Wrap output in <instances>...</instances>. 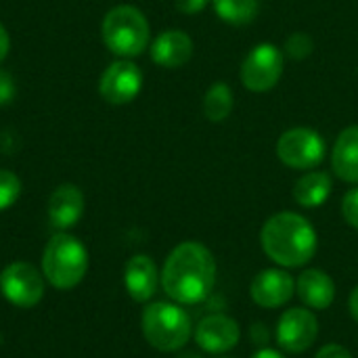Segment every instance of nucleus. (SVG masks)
I'll return each mask as SVG.
<instances>
[{
    "instance_id": "obj_1",
    "label": "nucleus",
    "mask_w": 358,
    "mask_h": 358,
    "mask_svg": "<svg viewBox=\"0 0 358 358\" xmlns=\"http://www.w3.org/2000/svg\"><path fill=\"white\" fill-rule=\"evenodd\" d=\"M159 279L176 304H201L216 285L214 254L199 241H182L168 254Z\"/></svg>"
},
{
    "instance_id": "obj_2",
    "label": "nucleus",
    "mask_w": 358,
    "mask_h": 358,
    "mask_svg": "<svg viewBox=\"0 0 358 358\" xmlns=\"http://www.w3.org/2000/svg\"><path fill=\"white\" fill-rule=\"evenodd\" d=\"M260 243L275 264L283 268H300L315 258L319 237L306 216L298 212H277L264 222Z\"/></svg>"
},
{
    "instance_id": "obj_3",
    "label": "nucleus",
    "mask_w": 358,
    "mask_h": 358,
    "mask_svg": "<svg viewBox=\"0 0 358 358\" xmlns=\"http://www.w3.org/2000/svg\"><path fill=\"white\" fill-rule=\"evenodd\" d=\"M105 46L120 59H134L143 55L151 42V27L145 13L132 4H117L101 25Z\"/></svg>"
},
{
    "instance_id": "obj_4",
    "label": "nucleus",
    "mask_w": 358,
    "mask_h": 358,
    "mask_svg": "<svg viewBox=\"0 0 358 358\" xmlns=\"http://www.w3.org/2000/svg\"><path fill=\"white\" fill-rule=\"evenodd\" d=\"M88 271V252L80 239L59 231L55 233L42 254V275L57 289H71L82 283Z\"/></svg>"
},
{
    "instance_id": "obj_5",
    "label": "nucleus",
    "mask_w": 358,
    "mask_h": 358,
    "mask_svg": "<svg viewBox=\"0 0 358 358\" xmlns=\"http://www.w3.org/2000/svg\"><path fill=\"white\" fill-rule=\"evenodd\" d=\"M141 329L145 340L159 352H176L193 336V323L187 310L176 302H153L143 310Z\"/></svg>"
},
{
    "instance_id": "obj_6",
    "label": "nucleus",
    "mask_w": 358,
    "mask_h": 358,
    "mask_svg": "<svg viewBox=\"0 0 358 358\" xmlns=\"http://www.w3.org/2000/svg\"><path fill=\"white\" fill-rule=\"evenodd\" d=\"M327 153L325 138L315 130L306 126L289 128L285 130L277 141V157L283 166L300 172L315 170L323 164Z\"/></svg>"
},
{
    "instance_id": "obj_7",
    "label": "nucleus",
    "mask_w": 358,
    "mask_h": 358,
    "mask_svg": "<svg viewBox=\"0 0 358 358\" xmlns=\"http://www.w3.org/2000/svg\"><path fill=\"white\" fill-rule=\"evenodd\" d=\"M283 69H285L283 50L271 42H262L256 44L245 55L239 67V78L250 92H268L279 84Z\"/></svg>"
},
{
    "instance_id": "obj_8",
    "label": "nucleus",
    "mask_w": 358,
    "mask_h": 358,
    "mask_svg": "<svg viewBox=\"0 0 358 358\" xmlns=\"http://www.w3.org/2000/svg\"><path fill=\"white\" fill-rule=\"evenodd\" d=\"M44 275L29 262H10L0 273V292L17 308H31L44 298Z\"/></svg>"
},
{
    "instance_id": "obj_9",
    "label": "nucleus",
    "mask_w": 358,
    "mask_h": 358,
    "mask_svg": "<svg viewBox=\"0 0 358 358\" xmlns=\"http://www.w3.org/2000/svg\"><path fill=\"white\" fill-rule=\"evenodd\" d=\"M275 338L281 350L289 355H302L317 342L319 321L308 308H287L277 321Z\"/></svg>"
},
{
    "instance_id": "obj_10",
    "label": "nucleus",
    "mask_w": 358,
    "mask_h": 358,
    "mask_svg": "<svg viewBox=\"0 0 358 358\" xmlns=\"http://www.w3.org/2000/svg\"><path fill=\"white\" fill-rule=\"evenodd\" d=\"M143 88V71L132 59L113 61L99 80V92L109 105L132 103Z\"/></svg>"
},
{
    "instance_id": "obj_11",
    "label": "nucleus",
    "mask_w": 358,
    "mask_h": 358,
    "mask_svg": "<svg viewBox=\"0 0 358 358\" xmlns=\"http://www.w3.org/2000/svg\"><path fill=\"white\" fill-rule=\"evenodd\" d=\"M193 338L203 352L224 355L239 344L241 329L233 317L222 315V313H214V315H208L199 321V325L193 329Z\"/></svg>"
},
{
    "instance_id": "obj_12",
    "label": "nucleus",
    "mask_w": 358,
    "mask_h": 358,
    "mask_svg": "<svg viewBox=\"0 0 358 358\" xmlns=\"http://www.w3.org/2000/svg\"><path fill=\"white\" fill-rule=\"evenodd\" d=\"M296 294L294 277L283 268H266L258 273L250 285L252 302L260 308H281Z\"/></svg>"
},
{
    "instance_id": "obj_13",
    "label": "nucleus",
    "mask_w": 358,
    "mask_h": 358,
    "mask_svg": "<svg viewBox=\"0 0 358 358\" xmlns=\"http://www.w3.org/2000/svg\"><path fill=\"white\" fill-rule=\"evenodd\" d=\"M193 48L191 36L182 29H166L149 46L153 63L164 69H178L187 65L193 57Z\"/></svg>"
},
{
    "instance_id": "obj_14",
    "label": "nucleus",
    "mask_w": 358,
    "mask_h": 358,
    "mask_svg": "<svg viewBox=\"0 0 358 358\" xmlns=\"http://www.w3.org/2000/svg\"><path fill=\"white\" fill-rule=\"evenodd\" d=\"M159 283H162V279H159L157 266H155V262H153L151 256L136 254V256H132L126 262V268H124V285H126L128 296L134 302H141V304L143 302H149L155 296Z\"/></svg>"
},
{
    "instance_id": "obj_15",
    "label": "nucleus",
    "mask_w": 358,
    "mask_h": 358,
    "mask_svg": "<svg viewBox=\"0 0 358 358\" xmlns=\"http://www.w3.org/2000/svg\"><path fill=\"white\" fill-rule=\"evenodd\" d=\"M84 214V193L71 185H59L48 199V220L57 231H67L80 222Z\"/></svg>"
},
{
    "instance_id": "obj_16",
    "label": "nucleus",
    "mask_w": 358,
    "mask_h": 358,
    "mask_svg": "<svg viewBox=\"0 0 358 358\" xmlns=\"http://www.w3.org/2000/svg\"><path fill=\"white\" fill-rule=\"evenodd\" d=\"M296 294L310 310H325L336 300V283L325 271L308 268L298 277Z\"/></svg>"
},
{
    "instance_id": "obj_17",
    "label": "nucleus",
    "mask_w": 358,
    "mask_h": 358,
    "mask_svg": "<svg viewBox=\"0 0 358 358\" xmlns=\"http://www.w3.org/2000/svg\"><path fill=\"white\" fill-rule=\"evenodd\" d=\"M331 170L340 180L358 185V124L338 134L331 149Z\"/></svg>"
},
{
    "instance_id": "obj_18",
    "label": "nucleus",
    "mask_w": 358,
    "mask_h": 358,
    "mask_svg": "<svg viewBox=\"0 0 358 358\" xmlns=\"http://www.w3.org/2000/svg\"><path fill=\"white\" fill-rule=\"evenodd\" d=\"M334 191V180L323 170H308L304 172L294 185V199L300 208L315 210L321 208Z\"/></svg>"
},
{
    "instance_id": "obj_19",
    "label": "nucleus",
    "mask_w": 358,
    "mask_h": 358,
    "mask_svg": "<svg viewBox=\"0 0 358 358\" xmlns=\"http://www.w3.org/2000/svg\"><path fill=\"white\" fill-rule=\"evenodd\" d=\"M235 107L233 88L227 82H214L203 94V115L212 124H220L229 120Z\"/></svg>"
},
{
    "instance_id": "obj_20",
    "label": "nucleus",
    "mask_w": 358,
    "mask_h": 358,
    "mask_svg": "<svg viewBox=\"0 0 358 358\" xmlns=\"http://www.w3.org/2000/svg\"><path fill=\"white\" fill-rule=\"evenodd\" d=\"M220 21L229 25H250L260 10L258 0H212Z\"/></svg>"
},
{
    "instance_id": "obj_21",
    "label": "nucleus",
    "mask_w": 358,
    "mask_h": 358,
    "mask_svg": "<svg viewBox=\"0 0 358 358\" xmlns=\"http://www.w3.org/2000/svg\"><path fill=\"white\" fill-rule=\"evenodd\" d=\"M313 50H315V40L306 31H294L292 36H287L285 46H283V55L294 61L308 59L313 55Z\"/></svg>"
},
{
    "instance_id": "obj_22",
    "label": "nucleus",
    "mask_w": 358,
    "mask_h": 358,
    "mask_svg": "<svg viewBox=\"0 0 358 358\" xmlns=\"http://www.w3.org/2000/svg\"><path fill=\"white\" fill-rule=\"evenodd\" d=\"M21 195V180L15 172L0 168V212L17 203Z\"/></svg>"
},
{
    "instance_id": "obj_23",
    "label": "nucleus",
    "mask_w": 358,
    "mask_h": 358,
    "mask_svg": "<svg viewBox=\"0 0 358 358\" xmlns=\"http://www.w3.org/2000/svg\"><path fill=\"white\" fill-rule=\"evenodd\" d=\"M342 218L348 227L358 231V187L350 189L342 199Z\"/></svg>"
},
{
    "instance_id": "obj_24",
    "label": "nucleus",
    "mask_w": 358,
    "mask_h": 358,
    "mask_svg": "<svg viewBox=\"0 0 358 358\" xmlns=\"http://www.w3.org/2000/svg\"><path fill=\"white\" fill-rule=\"evenodd\" d=\"M15 80L6 69H0V105H8L15 96Z\"/></svg>"
},
{
    "instance_id": "obj_25",
    "label": "nucleus",
    "mask_w": 358,
    "mask_h": 358,
    "mask_svg": "<svg viewBox=\"0 0 358 358\" xmlns=\"http://www.w3.org/2000/svg\"><path fill=\"white\" fill-rule=\"evenodd\" d=\"M315 358H352L350 355V350L348 348H344V346H340V344H325Z\"/></svg>"
},
{
    "instance_id": "obj_26",
    "label": "nucleus",
    "mask_w": 358,
    "mask_h": 358,
    "mask_svg": "<svg viewBox=\"0 0 358 358\" xmlns=\"http://www.w3.org/2000/svg\"><path fill=\"white\" fill-rule=\"evenodd\" d=\"M176 2V8L180 10V13H185V15H197V13H201L206 6H208V2H212V0H174Z\"/></svg>"
},
{
    "instance_id": "obj_27",
    "label": "nucleus",
    "mask_w": 358,
    "mask_h": 358,
    "mask_svg": "<svg viewBox=\"0 0 358 358\" xmlns=\"http://www.w3.org/2000/svg\"><path fill=\"white\" fill-rule=\"evenodd\" d=\"M8 50H10V36H8V31H6V27L0 23V63L6 59V55H8Z\"/></svg>"
},
{
    "instance_id": "obj_28",
    "label": "nucleus",
    "mask_w": 358,
    "mask_h": 358,
    "mask_svg": "<svg viewBox=\"0 0 358 358\" xmlns=\"http://www.w3.org/2000/svg\"><path fill=\"white\" fill-rule=\"evenodd\" d=\"M252 338L258 340V344H266V340H268L266 327H264L262 323H256V325L252 327Z\"/></svg>"
},
{
    "instance_id": "obj_29",
    "label": "nucleus",
    "mask_w": 358,
    "mask_h": 358,
    "mask_svg": "<svg viewBox=\"0 0 358 358\" xmlns=\"http://www.w3.org/2000/svg\"><path fill=\"white\" fill-rule=\"evenodd\" d=\"M252 358H287L283 352H279V350H275V348H260V350H256Z\"/></svg>"
},
{
    "instance_id": "obj_30",
    "label": "nucleus",
    "mask_w": 358,
    "mask_h": 358,
    "mask_svg": "<svg viewBox=\"0 0 358 358\" xmlns=\"http://www.w3.org/2000/svg\"><path fill=\"white\" fill-rule=\"evenodd\" d=\"M348 310L352 315V319L358 323V285L350 292V298H348Z\"/></svg>"
},
{
    "instance_id": "obj_31",
    "label": "nucleus",
    "mask_w": 358,
    "mask_h": 358,
    "mask_svg": "<svg viewBox=\"0 0 358 358\" xmlns=\"http://www.w3.org/2000/svg\"><path fill=\"white\" fill-rule=\"evenodd\" d=\"M178 358H201L197 352H182Z\"/></svg>"
}]
</instances>
